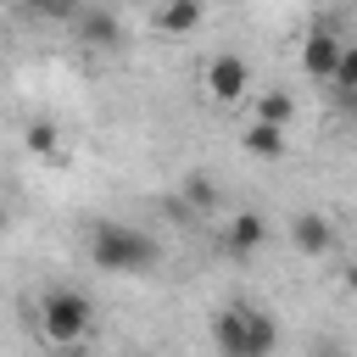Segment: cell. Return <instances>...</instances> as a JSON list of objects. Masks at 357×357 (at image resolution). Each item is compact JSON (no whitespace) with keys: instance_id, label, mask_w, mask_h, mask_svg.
<instances>
[{"instance_id":"52a82bcc","label":"cell","mask_w":357,"mask_h":357,"mask_svg":"<svg viewBox=\"0 0 357 357\" xmlns=\"http://www.w3.org/2000/svg\"><path fill=\"white\" fill-rule=\"evenodd\" d=\"M73 22H78V39L95 45V50H112V45L123 39V28H117V17H112L106 6H78Z\"/></svg>"},{"instance_id":"5b68a950","label":"cell","mask_w":357,"mask_h":357,"mask_svg":"<svg viewBox=\"0 0 357 357\" xmlns=\"http://www.w3.org/2000/svg\"><path fill=\"white\" fill-rule=\"evenodd\" d=\"M268 245V218L262 212H234L229 223H223V251L229 257H251V251H262Z\"/></svg>"},{"instance_id":"8992f818","label":"cell","mask_w":357,"mask_h":357,"mask_svg":"<svg viewBox=\"0 0 357 357\" xmlns=\"http://www.w3.org/2000/svg\"><path fill=\"white\" fill-rule=\"evenodd\" d=\"M340 50H346V45H340V33H335V28H312V33L301 39V67H307V78H318V84H324V78H329V67L340 61Z\"/></svg>"},{"instance_id":"7c38bea8","label":"cell","mask_w":357,"mask_h":357,"mask_svg":"<svg viewBox=\"0 0 357 357\" xmlns=\"http://www.w3.org/2000/svg\"><path fill=\"white\" fill-rule=\"evenodd\" d=\"M257 117H262V123H279V128H290V117H296V100H290L284 89H268V95H257Z\"/></svg>"},{"instance_id":"7a4b0ae2","label":"cell","mask_w":357,"mask_h":357,"mask_svg":"<svg viewBox=\"0 0 357 357\" xmlns=\"http://www.w3.org/2000/svg\"><path fill=\"white\" fill-rule=\"evenodd\" d=\"M273 340H279V329L268 312H251V307H218L212 312V346L223 357H262V351H273Z\"/></svg>"},{"instance_id":"9c48e42d","label":"cell","mask_w":357,"mask_h":357,"mask_svg":"<svg viewBox=\"0 0 357 357\" xmlns=\"http://www.w3.org/2000/svg\"><path fill=\"white\" fill-rule=\"evenodd\" d=\"M240 145H245L251 156H268V162H273V156H284V128H279V123H262V117H257V123H251V128L240 134Z\"/></svg>"},{"instance_id":"277c9868","label":"cell","mask_w":357,"mask_h":357,"mask_svg":"<svg viewBox=\"0 0 357 357\" xmlns=\"http://www.w3.org/2000/svg\"><path fill=\"white\" fill-rule=\"evenodd\" d=\"M245 89H251V67H245V56L223 50V56L206 61V95H212L218 106H234Z\"/></svg>"},{"instance_id":"5bb4252c","label":"cell","mask_w":357,"mask_h":357,"mask_svg":"<svg viewBox=\"0 0 357 357\" xmlns=\"http://www.w3.org/2000/svg\"><path fill=\"white\" fill-rule=\"evenodd\" d=\"M28 11H33V17H50V22H73L78 0H28Z\"/></svg>"},{"instance_id":"9a60e30c","label":"cell","mask_w":357,"mask_h":357,"mask_svg":"<svg viewBox=\"0 0 357 357\" xmlns=\"http://www.w3.org/2000/svg\"><path fill=\"white\" fill-rule=\"evenodd\" d=\"M0 229H6V206H0Z\"/></svg>"},{"instance_id":"4fadbf2b","label":"cell","mask_w":357,"mask_h":357,"mask_svg":"<svg viewBox=\"0 0 357 357\" xmlns=\"http://www.w3.org/2000/svg\"><path fill=\"white\" fill-rule=\"evenodd\" d=\"M56 145H61L56 123H50V117H33V123H28V151H33V156H56Z\"/></svg>"},{"instance_id":"6da1fadb","label":"cell","mask_w":357,"mask_h":357,"mask_svg":"<svg viewBox=\"0 0 357 357\" xmlns=\"http://www.w3.org/2000/svg\"><path fill=\"white\" fill-rule=\"evenodd\" d=\"M89 262L100 273H151L156 268V234L117 223V218H95L89 223Z\"/></svg>"},{"instance_id":"30bf717a","label":"cell","mask_w":357,"mask_h":357,"mask_svg":"<svg viewBox=\"0 0 357 357\" xmlns=\"http://www.w3.org/2000/svg\"><path fill=\"white\" fill-rule=\"evenodd\" d=\"M156 28H162V33H190V28H201V0H167V6L156 11Z\"/></svg>"},{"instance_id":"3957f363","label":"cell","mask_w":357,"mask_h":357,"mask_svg":"<svg viewBox=\"0 0 357 357\" xmlns=\"http://www.w3.org/2000/svg\"><path fill=\"white\" fill-rule=\"evenodd\" d=\"M89 329H95V301L84 290H67V284L45 290V301H39V335L50 346H78Z\"/></svg>"},{"instance_id":"8fae6325","label":"cell","mask_w":357,"mask_h":357,"mask_svg":"<svg viewBox=\"0 0 357 357\" xmlns=\"http://www.w3.org/2000/svg\"><path fill=\"white\" fill-rule=\"evenodd\" d=\"M223 195H218V184H212V173H190L184 178V206L190 212H212Z\"/></svg>"},{"instance_id":"ba28073f","label":"cell","mask_w":357,"mask_h":357,"mask_svg":"<svg viewBox=\"0 0 357 357\" xmlns=\"http://www.w3.org/2000/svg\"><path fill=\"white\" fill-rule=\"evenodd\" d=\"M290 240H296L301 257H329V245H335V223H329L324 212H301V218L290 223Z\"/></svg>"}]
</instances>
